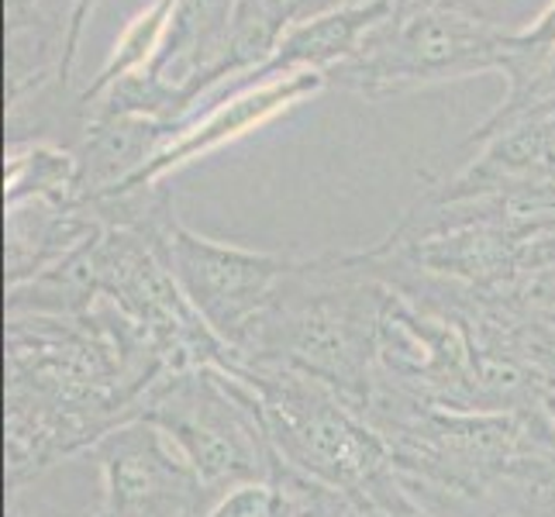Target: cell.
Returning a JSON list of instances; mask_svg holds the SVG:
<instances>
[{"label": "cell", "instance_id": "obj_2", "mask_svg": "<svg viewBox=\"0 0 555 517\" xmlns=\"http://www.w3.org/2000/svg\"><path fill=\"white\" fill-rule=\"evenodd\" d=\"M390 297L370 253L294 259L242 362L304 373L362 411L376 390L379 328Z\"/></svg>", "mask_w": 555, "mask_h": 517}, {"label": "cell", "instance_id": "obj_10", "mask_svg": "<svg viewBox=\"0 0 555 517\" xmlns=\"http://www.w3.org/2000/svg\"><path fill=\"white\" fill-rule=\"evenodd\" d=\"M352 504H356L359 517H442L400 483L393 469L383 473L379 480H373Z\"/></svg>", "mask_w": 555, "mask_h": 517}, {"label": "cell", "instance_id": "obj_1", "mask_svg": "<svg viewBox=\"0 0 555 517\" xmlns=\"http://www.w3.org/2000/svg\"><path fill=\"white\" fill-rule=\"evenodd\" d=\"M362 417L390 449L397 480L442 517L548 514L555 425L534 411H452L376 379Z\"/></svg>", "mask_w": 555, "mask_h": 517}, {"label": "cell", "instance_id": "obj_5", "mask_svg": "<svg viewBox=\"0 0 555 517\" xmlns=\"http://www.w3.org/2000/svg\"><path fill=\"white\" fill-rule=\"evenodd\" d=\"M159 242L169 273L177 276L194 311L242 359L294 259L201 238L173 218L163 221Z\"/></svg>", "mask_w": 555, "mask_h": 517}, {"label": "cell", "instance_id": "obj_6", "mask_svg": "<svg viewBox=\"0 0 555 517\" xmlns=\"http://www.w3.org/2000/svg\"><path fill=\"white\" fill-rule=\"evenodd\" d=\"M101 504L90 517H201L204 490L173 442L149 421L104 435L93 452Z\"/></svg>", "mask_w": 555, "mask_h": 517}, {"label": "cell", "instance_id": "obj_3", "mask_svg": "<svg viewBox=\"0 0 555 517\" xmlns=\"http://www.w3.org/2000/svg\"><path fill=\"white\" fill-rule=\"evenodd\" d=\"M232 376L253 390L262 428L286 469L349 501L393 469L379 431L332 387L273 362H242Z\"/></svg>", "mask_w": 555, "mask_h": 517}, {"label": "cell", "instance_id": "obj_12", "mask_svg": "<svg viewBox=\"0 0 555 517\" xmlns=\"http://www.w3.org/2000/svg\"><path fill=\"white\" fill-rule=\"evenodd\" d=\"M8 517H90V514H66V510H52V507L25 504L22 496L11 493V496H8Z\"/></svg>", "mask_w": 555, "mask_h": 517}, {"label": "cell", "instance_id": "obj_13", "mask_svg": "<svg viewBox=\"0 0 555 517\" xmlns=\"http://www.w3.org/2000/svg\"><path fill=\"white\" fill-rule=\"evenodd\" d=\"M545 411H548V417H552V425H555V390L545 397Z\"/></svg>", "mask_w": 555, "mask_h": 517}, {"label": "cell", "instance_id": "obj_4", "mask_svg": "<svg viewBox=\"0 0 555 517\" xmlns=\"http://www.w3.org/2000/svg\"><path fill=\"white\" fill-rule=\"evenodd\" d=\"M139 421L156 425L186 458L204 490V510L228 490L273 480L280 469L253 390L232 373H166L149 390Z\"/></svg>", "mask_w": 555, "mask_h": 517}, {"label": "cell", "instance_id": "obj_7", "mask_svg": "<svg viewBox=\"0 0 555 517\" xmlns=\"http://www.w3.org/2000/svg\"><path fill=\"white\" fill-rule=\"evenodd\" d=\"M483 42L476 31H466L455 22H438V17H428V22H417L408 38H404V63L400 69L408 73H438L446 66H455L463 55L480 52Z\"/></svg>", "mask_w": 555, "mask_h": 517}, {"label": "cell", "instance_id": "obj_8", "mask_svg": "<svg viewBox=\"0 0 555 517\" xmlns=\"http://www.w3.org/2000/svg\"><path fill=\"white\" fill-rule=\"evenodd\" d=\"M273 483L280 490V507L276 517H359L356 504L346 493L328 490L308 476H300L294 469H286L280 463Z\"/></svg>", "mask_w": 555, "mask_h": 517}, {"label": "cell", "instance_id": "obj_9", "mask_svg": "<svg viewBox=\"0 0 555 517\" xmlns=\"http://www.w3.org/2000/svg\"><path fill=\"white\" fill-rule=\"evenodd\" d=\"M487 294L501 300L504 308L555 328V266H534Z\"/></svg>", "mask_w": 555, "mask_h": 517}, {"label": "cell", "instance_id": "obj_11", "mask_svg": "<svg viewBox=\"0 0 555 517\" xmlns=\"http://www.w3.org/2000/svg\"><path fill=\"white\" fill-rule=\"evenodd\" d=\"M280 507V490L273 480L262 483H242L218 496L201 517H276Z\"/></svg>", "mask_w": 555, "mask_h": 517}]
</instances>
